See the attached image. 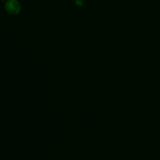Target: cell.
Wrapping results in <instances>:
<instances>
[{"mask_svg":"<svg viewBox=\"0 0 160 160\" xmlns=\"http://www.w3.org/2000/svg\"><path fill=\"white\" fill-rule=\"evenodd\" d=\"M21 5L17 0H8L5 4V9L11 15H18L21 11Z\"/></svg>","mask_w":160,"mask_h":160,"instance_id":"obj_1","label":"cell"},{"mask_svg":"<svg viewBox=\"0 0 160 160\" xmlns=\"http://www.w3.org/2000/svg\"><path fill=\"white\" fill-rule=\"evenodd\" d=\"M76 3L78 5H81L82 4V1H81V0H76Z\"/></svg>","mask_w":160,"mask_h":160,"instance_id":"obj_2","label":"cell"},{"mask_svg":"<svg viewBox=\"0 0 160 160\" xmlns=\"http://www.w3.org/2000/svg\"><path fill=\"white\" fill-rule=\"evenodd\" d=\"M1 1H4L5 0H1Z\"/></svg>","mask_w":160,"mask_h":160,"instance_id":"obj_3","label":"cell"}]
</instances>
